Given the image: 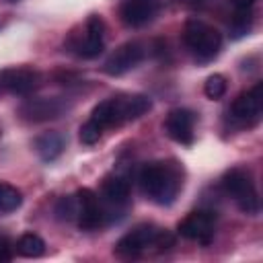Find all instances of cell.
<instances>
[{"label": "cell", "instance_id": "cell-16", "mask_svg": "<svg viewBox=\"0 0 263 263\" xmlns=\"http://www.w3.org/2000/svg\"><path fill=\"white\" fill-rule=\"evenodd\" d=\"M115 99H117V109H119L121 123L142 117L152 107V101L146 95H127V97H115Z\"/></svg>", "mask_w": 263, "mask_h": 263}, {"label": "cell", "instance_id": "cell-17", "mask_svg": "<svg viewBox=\"0 0 263 263\" xmlns=\"http://www.w3.org/2000/svg\"><path fill=\"white\" fill-rule=\"evenodd\" d=\"M16 253L21 257H29V259H35V257H41L45 253V240L39 236V234H33V232H25L16 245H14Z\"/></svg>", "mask_w": 263, "mask_h": 263}, {"label": "cell", "instance_id": "cell-12", "mask_svg": "<svg viewBox=\"0 0 263 263\" xmlns=\"http://www.w3.org/2000/svg\"><path fill=\"white\" fill-rule=\"evenodd\" d=\"M66 111V103L62 99H47V97H37V99H27L18 107L21 119L29 123H41L49 119H58Z\"/></svg>", "mask_w": 263, "mask_h": 263}, {"label": "cell", "instance_id": "cell-20", "mask_svg": "<svg viewBox=\"0 0 263 263\" xmlns=\"http://www.w3.org/2000/svg\"><path fill=\"white\" fill-rule=\"evenodd\" d=\"M53 214L58 220L62 222H70L76 218V195H66V197H60L55 208H53Z\"/></svg>", "mask_w": 263, "mask_h": 263}, {"label": "cell", "instance_id": "cell-5", "mask_svg": "<svg viewBox=\"0 0 263 263\" xmlns=\"http://www.w3.org/2000/svg\"><path fill=\"white\" fill-rule=\"evenodd\" d=\"M97 197L103 208L105 224L117 222L129 210V183L119 175H109L103 179L101 193Z\"/></svg>", "mask_w": 263, "mask_h": 263}, {"label": "cell", "instance_id": "cell-21", "mask_svg": "<svg viewBox=\"0 0 263 263\" xmlns=\"http://www.w3.org/2000/svg\"><path fill=\"white\" fill-rule=\"evenodd\" d=\"M226 86H228V84H226V78H224L222 74H212V76L205 80V84H203V92H205L208 99L218 101V99L224 97Z\"/></svg>", "mask_w": 263, "mask_h": 263}, {"label": "cell", "instance_id": "cell-18", "mask_svg": "<svg viewBox=\"0 0 263 263\" xmlns=\"http://www.w3.org/2000/svg\"><path fill=\"white\" fill-rule=\"evenodd\" d=\"M21 203H23V193L14 185L0 183V212L2 214L14 212L21 208Z\"/></svg>", "mask_w": 263, "mask_h": 263}, {"label": "cell", "instance_id": "cell-13", "mask_svg": "<svg viewBox=\"0 0 263 263\" xmlns=\"http://www.w3.org/2000/svg\"><path fill=\"white\" fill-rule=\"evenodd\" d=\"M164 132L177 144L191 146L195 140V113L185 107L173 109L164 119Z\"/></svg>", "mask_w": 263, "mask_h": 263}, {"label": "cell", "instance_id": "cell-19", "mask_svg": "<svg viewBox=\"0 0 263 263\" xmlns=\"http://www.w3.org/2000/svg\"><path fill=\"white\" fill-rule=\"evenodd\" d=\"M251 25H253V10H234V16H232V23H230V31H232V37H242L251 31Z\"/></svg>", "mask_w": 263, "mask_h": 263}, {"label": "cell", "instance_id": "cell-24", "mask_svg": "<svg viewBox=\"0 0 263 263\" xmlns=\"http://www.w3.org/2000/svg\"><path fill=\"white\" fill-rule=\"evenodd\" d=\"M234 4V10H253L257 0H230Z\"/></svg>", "mask_w": 263, "mask_h": 263}, {"label": "cell", "instance_id": "cell-3", "mask_svg": "<svg viewBox=\"0 0 263 263\" xmlns=\"http://www.w3.org/2000/svg\"><path fill=\"white\" fill-rule=\"evenodd\" d=\"M183 41L197 62H212L222 47V35L201 18H189L183 27Z\"/></svg>", "mask_w": 263, "mask_h": 263}, {"label": "cell", "instance_id": "cell-11", "mask_svg": "<svg viewBox=\"0 0 263 263\" xmlns=\"http://www.w3.org/2000/svg\"><path fill=\"white\" fill-rule=\"evenodd\" d=\"M76 220L82 230H97L105 226V216L101 201L92 189H78L76 191Z\"/></svg>", "mask_w": 263, "mask_h": 263}, {"label": "cell", "instance_id": "cell-4", "mask_svg": "<svg viewBox=\"0 0 263 263\" xmlns=\"http://www.w3.org/2000/svg\"><path fill=\"white\" fill-rule=\"evenodd\" d=\"M222 187L234 199V203L240 208V212H245L249 216L259 214V208H261L259 193H257L255 181L249 171H245L240 166L226 171L222 177Z\"/></svg>", "mask_w": 263, "mask_h": 263}, {"label": "cell", "instance_id": "cell-14", "mask_svg": "<svg viewBox=\"0 0 263 263\" xmlns=\"http://www.w3.org/2000/svg\"><path fill=\"white\" fill-rule=\"evenodd\" d=\"M158 8H160L158 0H123L119 8V16L127 27L138 29L154 21Z\"/></svg>", "mask_w": 263, "mask_h": 263}, {"label": "cell", "instance_id": "cell-1", "mask_svg": "<svg viewBox=\"0 0 263 263\" xmlns=\"http://www.w3.org/2000/svg\"><path fill=\"white\" fill-rule=\"evenodd\" d=\"M142 191L158 205H171L183 189V168L175 160H156L140 168Z\"/></svg>", "mask_w": 263, "mask_h": 263}, {"label": "cell", "instance_id": "cell-22", "mask_svg": "<svg viewBox=\"0 0 263 263\" xmlns=\"http://www.w3.org/2000/svg\"><path fill=\"white\" fill-rule=\"evenodd\" d=\"M101 136H103V129L92 121V119H88L86 123H82L80 125V142L82 144H97L99 140H101Z\"/></svg>", "mask_w": 263, "mask_h": 263}, {"label": "cell", "instance_id": "cell-10", "mask_svg": "<svg viewBox=\"0 0 263 263\" xmlns=\"http://www.w3.org/2000/svg\"><path fill=\"white\" fill-rule=\"evenodd\" d=\"M146 55V47L140 41H127L123 45H119L105 62L103 70L109 76H121L125 72H129L132 68H136Z\"/></svg>", "mask_w": 263, "mask_h": 263}, {"label": "cell", "instance_id": "cell-2", "mask_svg": "<svg viewBox=\"0 0 263 263\" xmlns=\"http://www.w3.org/2000/svg\"><path fill=\"white\" fill-rule=\"evenodd\" d=\"M173 245H175V238L166 230L154 224H138L115 242V253L121 257H140L150 251L162 253Z\"/></svg>", "mask_w": 263, "mask_h": 263}, {"label": "cell", "instance_id": "cell-15", "mask_svg": "<svg viewBox=\"0 0 263 263\" xmlns=\"http://www.w3.org/2000/svg\"><path fill=\"white\" fill-rule=\"evenodd\" d=\"M33 148H35V152L39 154L41 160L51 162V160H55V158L64 152V148H66V138H64L60 132H45V134H41V136L35 138Z\"/></svg>", "mask_w": 263, "mask_h": 263}, {"label": "cell", "instance_id": "cell-25", "mask_svg": "<svg viewBox=\"0 0 263 263\" xmlns=\"http://www.w3.org/2000/svg\"><path fill=\"white\" fill-rule=\"evenodd\" d=\"M0 134H2V127H0Z\"/></svg>", "mask_w": 263, "mask_h": 263}, {"label": "cell", "instance_id": "cell-9", "mask_svg": "<svg viewBox=\"0 0 263 263\" xmlns=\"http://www.w3.org/2000/svg\"><path fill=\"white\" fill-rule=\"evenodd\" d=\"M43 82V76L35 68H6L0 72V90L10 95H31Z\"/></svg>", "mask_w": 263, "mask_h": 263}, {"label": "cell", "instance_id": "cell-6", "mask_svg": "<svg viewBox=\"0 0 263 263\" xmlns=\"http://www.w3.org/2000/svg\"><path fill=\"white\" fill-rule=\"evenodd\" d=\"M68 47L78 58L92 60L105 49V23L99 14H90L82 25L80 33L72 31L68 37Z\"/></svg>", "mask_w": 263, "mask_h": 263}, {"label": "cell", "instance_id": "cell-8", "mask_svg": "<svg viewBox=\"0 0 263 263\" xmlns=\"http://www.w3.org/2000/svg\"><path fill=\"white\" fill-rule=\"evenodd\" d=\"M177 230L187 240H193L199 245H210L216 234V214L208 212V210L191 212L179 222Z\"/></svg>", "mask_w": 263, "mask_h": 263}, {"label": "cell", "instance_id": "cell-23", "mask_svg": "<svg viewBox=\"0 0 263 263\" xmlns=\"http://www.w3.org/2000/svg\"><path fill=\"white\" fill-rule=\"evenodd\" d=\"M10 240L6 238V236H0V261H8L10 257H12V253H10Z\"/></svg>", "mask_w": 263, "mask_h": 263}, {"label": "cell", "instance_id": "cell-7", "mask_svg": "<svg viewBox=\"0 0 263 263\" xmlns=\"http://www.w3.org/2000/svg\"><path fill=\"white\" fill-rule=\"evenodd\" d=\"M263 113V84L257 82L251 90L238 95L230 107V117L242 127H251L261 119Z\"/></svg>", "mask_w": 263, "mask_h": 263}]
</instances>
